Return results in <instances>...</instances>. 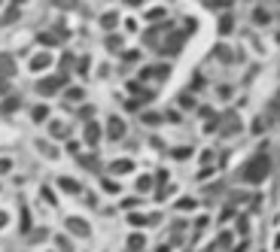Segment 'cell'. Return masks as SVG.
Returning a JSON list of instances; mask_svg holds the SVG:
<instances>
[{
  "label": "cell",
  "instance_id": "cell-1",
  "mask_svg": "<svg viewBox=\"0 0 280 252\" xmlns=\"http://www.w3.org/2000/svg\"><path fill=\"white\" fill-rule=\"evenodd\" d=\"M268 167H271V161H268L265 155H259V158H253V161L247 164L244 179H247V183H262V179L268 176Z\"/></svg>",
  "mask_w": 280,
  "mask_h": 252
},
{
  "label": "cell",
  "instance_id": "cell-2",
  "mask_svg": "<svg viewBox=\"0 0 280 252\" xmlns=\"http://www.w3.org/2000/svg\"><path fill=\"white\" fill-rule=\"evenodd\" d=\"M131 167H134L131 161H116V164H113V170H116V173H128Z\"/></svg>",
  "mask_w": 280,
  "mask_h": 252
},
{
  "label": "cell",
  "instance_id": "cell-3",
  "mask_svg": "<svg viewBox=\"0 0 280 252\" xmlns=\"http://www.w3.org/2000/svg\"><path fill=\"white\" fill-rule=\"evenodd\" d=\"M256 21H259V24H265V21H268V12H262V9H259V12H256Z\"/></svg>",
  "mask_w": 280,
  "mask_h": 252
},
{
  "label": "cell",
  "instance_id": "cell-4",
  "mask_svg": "<svg viewBox=\"0 0 280 252\" xmlns=\"http://www.w3.org/2000/svg\"><path fill=\"white\" fill-rule=\"evenodd\" d=\"M6 170H9V158H3V161H0V173H6Z\"/></svg>",
  "mask_w": 280,
  "mask_h": 252
}]
</instances>
